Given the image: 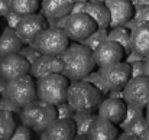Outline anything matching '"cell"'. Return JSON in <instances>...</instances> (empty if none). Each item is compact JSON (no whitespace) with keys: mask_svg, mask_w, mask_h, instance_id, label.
Listing matches in <instances>:
<instances>
[{"mask_svg":"<svg viewBox=\"0 0 149 140\" xmlns=\"http://www.w3.org/2000/svg\"><path fill=\"white\" fill-rule=\"evenodd\" d=\"M64 64L62 74L70 78V81L84 80L90 72H93L97 65L93 58V51L84 46L81 42H72L61 53Z\"/></svg>","mask_w":149,"mask_h":140,"instance_id":"1","label":"cell"},{"mask_svg":"<svg viewBox=\"0 0 149 140\" xmlns=\"http://www.w3.org/2000/svg\"><path fill=\"white\" fill-rule=\"evenodd\" d=\"M17 116H19V120L23 124L29 126L36 134L45 132L49 127L51 123L58 119L56 105L49 104L39 98H36L35 101L20 108V113Z\"/></svg>","mask_w":149,"mask_h":140,"instance_id":"2","label":"cell"},{"mask_svg":"<svg viewBox=\"0 0 149 140\" xmlns=\"http://www.w3.org/2000/svg\"><path fill=\"white\" fill-rule=\"evenodd\" d=\"M103 98L104 95L99 88L86 80L70 82L67 101L74 107L75 111H97Z\"/></svg>","mask_w":149,"mask_h":140,"instance_id":"3","label":"cell"},{"mask_svg":"<svg viewBox=\"0 0 149 140\" xmlns=\"http://www.w3.org/2000/svg\"><path fill=\"white\" fill-rule=\"evenodd\" d=\"M70 82H71L70 78H67L62 72H55V74L45 75L42 78H38L36 80L38 98L49 104L58 105L67 101Z\"/></svg>","mask_w":149,"mask_h":140,"instance_id":"4","label":"cell"},{"mask_svg":"<svg viewBox=\"0 0 149 140\" xmlns=\"http://www.w3.org/2000/svg\"><path fill=\"white\" fill-rule=\"evenodd\" d=\"M6 97L12 104H15L19 108H23L25 105L38 98L36 80L31 74H25L7 81Z\"/></svg>","mask_w":149,"mask_h":140,"instance_id":"5","label":"cell"},{"mask_svg":"<svg viewBox=\"0 0 149 140\" xmlns=\"http://www.w3.org/2000/svg\"><path fill=\"white\" fill-rule=\"evenodd\" d=\"M71 39L67 36L64 29L59 28H47L44 29L32 45L44 55H61L70 46Z\"/></svg>","mask_w":149,"mask_h":140,"instance_id":"6","label":"cell"},{"mask_svg":"<svg viewBox=\"0 0 149 140\" xmlns=\"http://www.w3.org/2000/svg\"><path fill=\"white\" fill-rule=\"evenodd\" d=\"M97 28L99 26L96 20L90 15L78 12V13L68 15L65 26H64V32L72 42H81L83 39L90 36Z\"/></svg>","mask_w":149,"mask_h":140,"instance_id":"7","label":"cell"},{"mask_svg":"<svg viewBox=\"0 0 149 140\" xmlns=\"http://www.w3.org/2000/svg\"><path fill=\"white\" fill-rule=\"evenodd\" d=\"M47 28H49L48 19L45 17L44 13L38 12L31 15H23L16 26V32L20 36V39L25 42V45H28L32 44L36 39V36Z\"/></svg>","mask_w":149,"mask_h":140,"instance_id":"8","label":"cell"},{"mask_svg":"<svg viewBox=\"0 0 149 140\" xmlns=\"http://www.w3.org/2000/svg\"><path fill=\"white\" fill-rule=\"evenodd\" d=\"M99 71L110 90H123L132 78V67L127 61L99 68Z\"/></svg>","mask_w":149,"mask_h":140,"instance_id":"9","label":"cell"},{"mask_svg":"<svg viewBox=\"0 0 149 140\" xmlns=\"http://www.w3.org/2000/svg\"><path fill=\"white\" fill-rule=\"evenodd\" d=\"M123 98L129 105L145 108L149 104V77H132L123 88Z\"/></svg>","mask_w":149,"mask_h":140,"instance_id":"10","label":"cell"},{"mask_svg":"<svg viewBox=\"0 0 149 140\" xmlns=\"http://www.w3.org/2000/svg\"><path fill=\"white\" fill-rule=\"evenodd\" d=\"M126 56H127V53H126L125 48L120 44L110 41V39H106L93 51V58H94L97 68H103V67L125 61Z\"/></svg>","mask_w":149,"mask_h":140,"instance_id":"11","label":"cell"},{"mask_svg":"<svg viewBox=\"0 0 149 140\" xmlns=\"http://www.w3.org/2000/svg\"><path fill=\"white\" fill-rule=\"evenodd\" d=\"M29 71H31L29 61L19 52L4 55L0 58V75L6 81H10L20 75L29 74Z\"/></svg>","mask_w":149,"mask_h":140,"instance_id":"12","label":"cell"},{"mask_svg":"<svg viewBox=\"0 0 149 140\" xmlns=\"http://www.w3.org/2000/svg\"><path fill=\"white\" fill-rule=\"evenodd\" d=\"M126 111H127V103L125 101V98L120 97H104L97 107V114L100 117H104L117 126H120L122 121L125 120Z\"/></svg>","mask_w":149,"mask_h":140,"instance_id":"13","label":"cell"},{"mask_svg":"<svg viewBox=\"0 0 149 140\" xmlns=\"http://www.w3.org/2000/svg\"><path fill=\"white\" fill-rule=\"evenodd\" d=\"M110 12V28L126 26L135 17V4L132 0H106Z\"/></svg>","mask_w":149,"mask_h":140,"instance_id":"14","label":"cell"},{"mask_svg":"<svg viewBox=\"0 0 149 140\" xmlns=\"http://www.w3.org/2000/svg\"><path fill=\"white\" fill-rule=\"evenodd\" d=\"M77 136V127L72 119H56L49 124V127L39 133L42 140H72Z\"/></svg>","mask_w":149,"mask_h":140,"instance_id":"15","label":"cell"},{"mask_svg":"<svg viewBox=\"0 0 149 140\" xmlns=\"http://www.w3.org/2000/svg\"><path fill=\"white\" fill-rule=\"evenodd\" d=\"M87 13L90 15L99 28H110V12L106 3L103 1H94V0H87V1H78L72 7V13Z\"/></svg>","mask_w":149,"mask_h":140,"instance_id":"16","label":"cell"},{"mask_svg":"<svg viewBox=\"0 0 149 140\" xmlns=\"http://www.w3.org/2000/svg\"><path fill=\"white\" fill-rule=\"evenodd\" d=\"M64 69V64L61 59V55H41L36 61H33L31 64V71L29 74L38 80L42 78L45 75L55 74V72H62Z\"/></svg>","mask_w":149,"mask_h":140,"instance_id":"17","label":"cell"},{"mask_svg":"<svg viewBox=\"0 0 149 140\" xmlns=\"http://www.w3.org/2000/svg\"><path fill=\"white\" fill-rule=\"evenodd\" d=\"M122 129L113 121L97 116L88 132V140H116Z\"/></svg>","mask_w":149,"mask_h":140,"instance_id":"18","label":"cell"},{"mask_svg":"<svg viewBox=\"0 0 149 140\" xmlns=\"http://www.w3.org/2000/svg\"><path fill=\"white\" fill-rule=\"evenodd\" d=\"M25 46V42L17 35L16 29L12 26H4L0 32V58L4 55L20 52Z\"/></svg>","mask_w":149,"mask_h":140,"instance_id":"19","label":"cell"},{"mask_svg":"<svg viewBox=\"0 0 149 140\" xmlns=\"http://www.w3.org/2000/svg\"><path fill=\"white\" fill-rule=\"evenodd\" d=\"M74 4V0H42L41 13H44L47 19L65 17L72 13Z\"/></svg>","mask_w":149,"mask_h":140,"instance_id":"20","label":"cell"},{"mask_svg":"<svg viewBox=\"0 0 149 140\" xmlns=\"http://www.w3.org/2000/svg\"><path fill=\"white\" fill-rule=\"evenodd\" d=\"M132 51L149 56V22L139 23L132 29Z\"/></svg>","mask_w":149,"mask_h":140,"instance_id":"21","label":"cell"},{"mask_svg":"<svg viewBox=\"0 0 149 140\" xmlns=\"http://www.w3.org/2000/svg\"><path fill=\"white\" fill-rule=\"evenodd\" d=\"M97 116H99L97 111H75L74 113L72 120L77 127L75 139H88V132Z\"/></svg>","mask_w":149,"mask_h":140,"instance_id":"22","label":"cell"},{"mask_svg":"<svg viewBox=\"0 0 149 140\" xmlns=\"http://www.w3.org/2000/svg\"><path fill=\"white\" fill-rule=\"evenodd\" d=\"M107 39L114 41L117 44H120L125 48L126 53L129 55L132 52V29L126 28V26H116V28H110L109 29V35Z\"/></svg>","mask_w":149,"mask_h":140,"instance_id":"23","label":"cell"},{"mask_svg":"<svg viewBox=\"0 0 149 140\" xmlns=\"http://www.w3.org/2000/svg\"><path fill=\"white\" fill-rule=\"evenodd\" d=\"M16 126H17L16 114L0 108V140L12 139Z\"/></svg>","mask_w":149,"mask_h":140,"instance_id":"24","label":"cell"},{"mask_svg":"<svg viewBox=\"0 0 149 140\" xmlns=\"http://www.w3.org/2000/svg\"><path fill=\"white\" fill-rule=\"evenodd\" d=\"M42 0H13L12 1V10L20 13V15H31L41 12Z\"/></svg>","mask_w":149,"mask_h":140,"instance_id":"25","label":"cell"},{"mask_svg":"<svg viewBox=\"0 0 149 140\" xmlns=\"http://www.w3.org/2000/svg\"><path fill=\"white\" fill-rule=\"evenodd\" d=\"M109 29H110V28H97L90 36H87L86 39H83L81 44H83L84 46L90 48L91 51H94L101 42H104V41L107 39Z\"/></svg>","mask_w":149,"mask_h":140,"instance_id":"26","label":"cell"},{"mask_svg":"<svg viewBox=\"0 0 149 140\" xmlns=\"http://www.w3.org/2000/svg\"><path fill=\"white\" fill-rule=\"evenodd\" d=\"M148 126H149V123H148V120H146V117L145 116H141L136 120H133L125 130H127L129 133H132L133 136H136L138 140H142V136L146 132Z\"/></svg>","mask_w":149,"mask_h":140,"instance_id":"27","label":"cell"},{"mask_svg":"<svg viewBox=\"0 0 149 140\" xmlns=\"http://www.w3.org/2000/svg\"><path fill=\"white\" fill-rule=\"evenodd\" d=\"M84 80H86V81H88V82H91L94 87H97L104 97H107V95H109L110 88H109V85L104 82V80H103V77H101L100 71H96V69H94V71H93V72H90Z\"/></svg>","mask_w":149,"mask_h":140,"instance_id":"28","label":"cell"},{"mask_svg":"<svg viewBox=\"0 0 149 140\" xmlns=\"http://www.w3.org/2000/svg\"><path fill=\"white\" fill-rule=\"evenodd\" d=\"M141 116H145V108H142V107H136V105H129L127 104V111H126V117H125V120L122 121V124L119 126L122 130H125L133 120H136L138 117H141Z\"/></svg>","mask_w":149,"mask_h":140,"instance_id":"29","label":"cell"},{"mask_svg":"<svg viewBox=\"0 0 149 140\" xmlns=\"http://www.w3.org/2000/svg\"><path fill=\"white\" fill-rule=\"evenodd\" d=\"M33 137H35V132L29 126H26V124H23L20 121V124L17 123V126L15 129L12 140H32Z\"/></svg>","mask_w":149,"mask_h":140,"instance_id":"30","label":"cell"},{"mask_svg":"<svg viewBox=\"0 0 149 140\" xmlns=\"http://www.w3.org/2000/svg\"><path fill=\"white\" fill-rule=\"evenodd\" d=\"M19 53H20V55H23V56H25V58L29 61V64H32L33 61H36V59H38V58L42 55V53H41V52H39L36 48L33 46L32 44L25 45V46L20 49V52H19Z\"/></svg>","mask_w":149,"mask_h":140,"instance_id":"31","label":"cell"},{"mask_svg":"<svg viewBox=\"0 0 149 140\" xmlns=\"http://www.w3.org/2000/svg\"><path fill=\"white\" fill-rule=\"evenodd\" d=\"M56 113H58V119H72L75 110L68 101H64L56 105Z\"/></svg>","mask_w":149,"mask_h":140,"instance_id":"32","label":"cell"},{"mask_svg":"<svg viewBox=\"0 0 149 140\" xmlns=\"http://www.w3.org/2000/svg\"><path fill=\"white\" fill-rule=\"evenodd\" d=\"M135 20L136 23H145L149 22V6H143V7H138V12L135 13Z\"/></svg>","mask_w":149,"mask_h":140,"instance_id":"33","label":"cell"},{"mask_svg":"<svg viewBox=\"0 0 149 140\" xmlns=\"http://www.w3.org/2000/svg\"><path fill=\"white\" fill-rule=\"evenodd\" d=\"M22 16H23V15H20V13H17V12H15V10H10V12L7 13V16L4 17V19H6L7 26H12V28H15V29H16L17 23H19V22H20V19H22Z\"/></svg>","mask_w":149,"mask_h":140,"instance_id":"34","label":"cell"},{"mask_svg":"<svg viewBox=\"0 0 149 140\" xmlns=\"http://www.w3.org/2000/svg\"><path fill=\"white\" fill-rule=\"evenodd\" d=\"M130 67H132V77L145 75V59H143V61L130 62Z\"/></svg>","mask_w":149,"mask_h":140,"instance_id":"35","label":"cell"},{"mask_svg":"<svg viewBox=\"0 0 149 140\" xmlns=\"http://www.w3.org/2000/svg\"><path fill=\"white\" fill-rule=\"evenodd\" d=\"M12 10V6L7 0H0V17H6L7 13Z\"/></svg>","mask_w":149,"mask_h":140,"instance_id":"36","label":"cell"},{"mask_svg":"<svg viewBox=\"0 0 149 140\" xmlns=\"http://www.w3.org/2000/svg\"><path fill=\"white\" fill-rule=\"evenodd\" d=\"M143 59H145V56H142L141 53H138V52H135V51H132V52L126 56L125 61H127V62L130 64V62H135V61H143Z\"/></svg>","mask_w":149,"mask_h":140,"instance_id":"37","label":"cell"},{"mask_svg":"<svg viewBox=\"0 0 149 140\" xmlns=\"http://www.w3.org/2000/svg\"><path fill=\"white\" fill-rule=\"evenodd\" d=\"M119 140H138L136 136H133L132 133H129L127 130H122L120 133H119Z\"/></svg>","mask_w":149,"mask_h":140,"instance_id":"38","label":"cell"},{"mask_svg":"<svg viewBox=\"0 0 149 140\" xmlns=\"http://www.w3.org/2000/svg\"><path fill=\"white\" fill-rule=\"evenodd\" d=\"M6 88H7V81L0 75V97H6Z\"/></svg>","mask_w":149,"mask_h":140,"instance_id":"39","label":"cell"},{"mask_svg":"<svg viewBox=\"0 0 149 140\" xmlns=\"http://www.w3.org/2000/svg\"><path fill=\"white\" fill-rule=\"evenodd\" d=\"M133 4L136 7H143V6H149V0H132Z\"/></svg>","mask_w":149,"mask_h":140,"instance_id":"40","label":"cell"},{"mask_svg":"<svg viewBox=\"0 0 149 140\" xmlns=\"http://www.w3.org/2000/svg\"><path fill=\"white\" fill-rule=\"evenodd\" d=\"M145 75L149 77V56L145 58Z\"/></svg>","mask_w":149,"mask_h":140,"instance_id":"41","label":"cell"},{"mask_svg":"<svg viewBox=\"0 0 149 140\" xmlns=\"http://www.w3.org/2000/svg\"><path fill=\"white\" fill-rule=\"evenodd\" d=\"M4 26H7V23H6V19H4V17H0V32H1V29H3Z\"/></svg>","mask_w":149,"mask_h":140,"instance_id":"42","label":"cell"},{"mask_svg":"<svg viewBox=\"0 0 149 140\" xmlns=\"http://www.w3.org/2000/svg\"><path fill=\"white\" fill-rule=\"evenodd\" d=\"M142 140H149V126L146 129V132L143 133V136H142Z\"/></svg>","mask_w":149,"mask_h":140,"instance_id":"43","label":"cell"},{"mask_svg":"<svg viewBox=\"0 0 149 140\" xmlns=\"http://www.w3.org/2000/svg\"><path fill=\"white\" fill-rule=\"evenodd\" d=\"M145 117H146V120H148V123H149V104L145 107Z\"/></svg>","mask_w":149,"mask_h":140,"instance_id":"44","label":"cell"},{"mask_svg":"<svg viewBox=\"0 0 149 140\" xmlns=\"http://www.w3.org/2000/svg\"><path fill=\"white\" fill-rule=\"evenodd\" d=\"M75 3H78V1H87V0H74Z\"/></svg>","mask_w":149,"mask_h":140,"instance_id":"45","label":"cell"},{"mask_svg":"<svg viewBox=\"0 0 149 140\" xmlns=\"http://www.w3.org/2000/svg\"><path fill=\"white\" fill-rule=\"evenodd\" d=\"M94 1H103V3H106V0H94Z\"/></svg>","mask_w":149,"mask_h":140,"instance_id":"46","label":"cell"},{"mask_svg":"<svg viewBox=\"0 0 149 140\" xmlns=\"http://www.w3.org/2000/svg\"><path fill=\"white\" fill-rule=\"evenodd\" d=\"M7 1H9V4H12V1H13V0H7Z\"/></svg>","mask_w":149,"mask_h":140,"instance_id":"47","label":"cell"}]
</instances>
